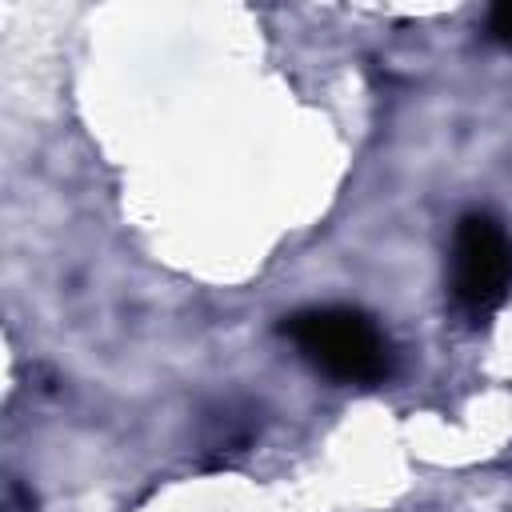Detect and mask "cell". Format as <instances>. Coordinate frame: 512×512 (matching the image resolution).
<instances>
[{
    "label": "cell",
    "instance_id": "6da1fadb",
    "mask_svg": "<svg viewBox=\"0 0 512 512\" xmlns=\"http://www.w3.org/2000/svg\"><path fill=\"white\" fill-rule=\"evenodd\" d=\"M284 336L300 348V356L340 384H376L388 376L392 352L384 332L360 308L328 304L304 308L284 320Z\"/></svg>",
    "mask_w": 512,
    "mask_h": 512
},
{
    "label": "cell",
    "instance_id": "7a4b0ae2",
    "mask_svg": "<svg viewBox=\"0 0 512 512\" xmlns=\"http://www.w3.org/2000/svg\"><path fill=\"white\" fill-rule=\"evenodd\" d=\"M448 288L460 312L472 320L492 316L512 292V236L500 220L468 212L452 236V272Z\"/></svg>",
    "mask_w": 512,
    "mask_h": 512
},
{
    "label": "cell",
    "instance_id": "3957f363",
    "mask_svg": "<svg viewBox=\"0 0 512 512\" xmlns=\"http://www.w3.org/2000/svg\"><path fill=\"white\" fill-rule=\"evenodd\" d=\"M488 36L512 48V0H504V4H496L488 12Z\"/></svg>",
    "mask_w": 512,
    "mask_h": 512
}]
</instances>
